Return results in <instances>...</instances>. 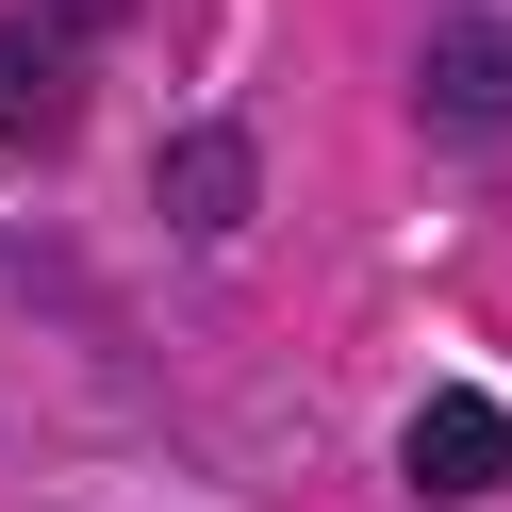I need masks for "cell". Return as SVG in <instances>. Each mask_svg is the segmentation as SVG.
<instances>
[{
	"mask_svg": "<svg viewBox=\"0 0 512 512\" xmlns=\"http://www.w3.org/2000/svg\"><path fill=\"white\" fill-rule=\"evenodd\" d=\"M413 116L446 149H496L512 133V17H430L413 34Z\"/></svg>",
	"mask_w": 512,
	"mask_h": 512,
	"instance_id": "2",
	"label": "cell"
},
{
	"mask_svg": "<svg viewBox=\"0 0 512 512\" xmlns=\"http://www.w3.org/2000/svg\"><path fill=\"white\" fill-rule=\"evenodd\" d=\"M116 0H17V17H0V133L17 149H50L83 116V34H100Z\"/></svg>",
	"mask_w": 512,
	"mask_h": 512,
	"instance_id": "1",
	"label": "cell"
},
{
	"mask_svg": "<svg viewBox=\"0 0 512 512\" xmlns=\"http://www.w3.org/2000/svg\"><path fill=\"white\" fill-rule=\"evenodd\" d=\"M149 199H166V232L232 248L248 215H265V149H248V116H199V133H166V166H149Z\"/></svg>",
	"mask_w": 512,
	"mask_h": 512,
	"instance_id": "3",
	"label": "cell"
},
{
	"mask_svg": "<svg viewBox=\"0 0 512 512\" xmlns=\"http://www.w3.org/2000/svg\"><path fill=\"white\" fill-rule=\"evenodd\" d=\"M397 463H413V496H496V479H512V413L496 397H430Z\"/></svg>",
	"mask_w": 512,
	"mask_h": 512,
	"instance_id": "4",
	"label": "cell"
}]
</instances>
